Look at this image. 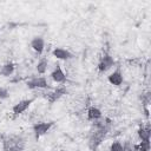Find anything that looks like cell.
I'll return each instance as SVG.
<instances>
[{
  "label": "cell",
  "mask_w": 151,
  "mask_h": 151,
  "mask_svg": "<svg viewBox=\"0 0 151 151\" xmlns=\"http://www.w3.org/2000/svg\"><path fill=\"white\" fill-rule=\"evenodd\" d=\"M107 81L113 86H120L124 83V76L119 67H117L110 76H107Z\"/></svg>",
  "instance_id": "9"
},
{
  "label": "cell",
  "mask_w": 151,
  "mask_h": 151,
  "mask_svg": "<svg viewBox=\"0 0 151 151\" xmlns=\"http://www.w3.org/2000/svg\"><path fill=\"white\" fill-rule=\"evenodd\" d=\"M114 64H116L114 58H113L109 52H104L103 55L100 57V59H99V61H98V66H97L99 74L107 72L112 66H114Z\"/></svg>",
  "instance_id": "2"
},
{
  "label": "cell",
  "mask_w": 151,
  "mask_h": 151,
  "mask_svg": "<svg viewBox=\"0 0 151 151\" xmlns=\"http://www.w3.org/2000/svg\"><path fill=\"white\" fill-rule=\"evenodd\" d=\"M150 140H140L138 144H133V151H150Z\"/></svg>",
  "instance_id": "15"
},
{
  "label": "cell",
  "mask_w": 151,
  "mask_h": 151,
  "mask_svg": "<svg viewBox=\"0 0 151 151\" xmlns=\"http://www.w3.org/2000/svg\"><path fill=\"white\" fill-rule=\"evenodd\" d=\"M29 47L35 52L38 53L39 55L42 54L44 50H45V40L40 35H37V37H33L29 41Z\"/></svg>",
  "instance_id": "7"
},
{
  "label": "cell",
  "mask_w": 151,
  "mask_h": 151,
  "mask_svg": "<svg viewBox=\"0 0 151 151\" xmlns=\"http://www.w3.org/2000/svg\"><path fill=\"white\" fill-rule=\"evenodd\" d=\"M9 98V90L7 87L0 86V100H6Z\"/></svg>",
  "instance_id": "17"
},
{
  "label": "cell",
  "mask_w": 151,
  "mask_h": 151,
  "mask_svg": "<svg viewBox=\"0 0 151 151\" xmlns=\"http://www.w3.org/2000/svg\"><path fill=\"white\" fill-rule=\"evenodd\" d=\"M53 126H54V122L53 120H51V122H38V123L33 124L32 130H33L35 139H39L40 137L45 136Z\"/></svg>",
  "instance_id": "3"
},
{
  "label": "cell",
  "mask_w": 151,
  "mask_h": 151,
  "mask_svg": "<svg viewBox=\"0 0 151 151\" xmlns=\"http://www.w3.org/2000/svg\"><path fill=\"white\" fill-rule=\"evenodd\" d=\"M110 151H125V149H124V145L122 142L114 140L110 145Z\"/></svg>",
  "instance_id": "16"
},
{
  "label": "cell",
  "mask_w": 151,
  "mask_h": 151,
  "mask_svg": "<svg viewBox=\"0 0 151 151\" xmlns=\"http://www.w3.org/2000/svg\"><path fill=\"white\" fill-rule=\"evenodd\" d=\"M87 120L90 122H97L100 120L103 117V112L100 109H98L97 106H90L87 109Z\"/></svg>",
  "instance_id": "11"
},
{
  "label": "cell",
  "mask_w": 151,
  "mask_h": 151,
  "mask_svg": "<svg viewBox=\"0 0 151 151\" xmlns=\"http://www.w3.org/2000/svg\"><path fill=\"white\" fill-rule=\"evenodd\" d=\"M34 101V98H28V99H22L20 101H18L17 104H14L12 106V112L14 116H20L22 114L29 106Z\"/></svg>",
  "instance_id": "6"
},
{
  "label": "cell",
  "mask_w": 151,
  "mask_h": 151,
  "mask_svg": "<svg viewBox=\"0 0 151 151\" xmlns=\"http://www.w3.org/2000/svg\"><path fill=\"white\" fill-rule=\"evenodd\" d=\"M32 151H40V150H32Z\"/></svg>",
  "instance_id": "19"
},
{
  "label": "cell",
  "mask_w": 151,
  "mask_h": 151,
  "mask_svg": "<svg viewBox=\"0 0 151 151\" xmlns=\"http://www.w3.org/2000/svg\"><path fill=\"white\" fill-rule=\"evenodd\" d=\"M4 151H24L25 138L21 134H1Z\"/></svg>",
  "instance_id": "1"
},
{
  "label": "cell",
  "mask_w": 151,
  "mask_h": 151,
  "mask_svg": "<svg viewBox=\"0 0 151 151\" xmlns=\"http://www.w3.org/2000/svg\"><path fill=\"white\" fill-rule=\"evenodd\" d=\"M66 93H67V88H66V86H64V85H59V86H57L54 90L47 92L44 97H45V99H46L50 104H53V103L58 101L61 97H64Z\"/></svg>",
  "instance_id": "5"
},
{
  "label": "cell",
  "mask_w": 151,
  "mask_h": 151,
  "mask_svg": "<svg viewBox=\"0 0 151 151\" xmlns=\"http://www.w3.org/2000/svg\"><path fill=\"white\" fill-rule=\"evenodd\" d=\"M59 151H68V150H65V149H61V150H59Z\"/></svg>",
  "instance_id": "18"
},
{
  "label": "cell",
  "mask_w": 151,
  "mask_h": 151,
  "mask_svg": "<svg viewBox=\"0 0 151 151\" xmlns=\"http://www.w3.org/2000/svg\"><path fill=\"white\" fill-rule=\"evenodd\" d=\"M52 55L59 60H70L73 58V54L66 50V48H63V47H55L53 51H52Z\"/></svg>",
  "instance_id": "10"
},
{
  "label": "cell",
  "mask_w": 151,
  "mask_h": 151,
  "mask_svg": "<svg viewBox=\"0 0 151 151\" xmlns=\"http://www.w3.org/2000/svg\"><path fill=\"white\" fill-rule=\"evenodd\" d=\"M26 86L29 90H46L50 88V84L45 77H32L26 81Z\"/></svg>",
  "instance_id": "4"
},
{
  "label": "cell",
  "mask_w": 151,
  "mask_h": 151,
  "mask_svg": "<svg viewBox=\"0 0 151 151\" xmlns=\"http://www.w3.org/2000/svg\"><path fill=\"white\" fill-rule=\"evenodd\" d=\"M50 76H51V79L57 84H64L66 81V79H67L65 72L63 71V68H61V66L59 64H57V66L54 67V70L51 72Z\"/></svg>",
  "instance_id": "8"
},
{
  "label": "cell",
  "mask_w": 151,
  "mask_h": 151,
  "mask_svg": "<svg viewBox=\"0 0 151 151\" xmlns=\"http://www.w3.org/2000/svg\"><path fill=\"white\" fill-rule=\"evenodd\" d=\"M137 136L139 138V140H150V136H151V130H150V125L147 124L146 126L140 125L137 130Z\"/></svg>",
  "instance_id": "13"
},
{
  "label": "cell",
  "mask_w": 151,
  "mask_h": 151,
  "mask_svg": "<svg viewBox=\"0 0 151 151\" xmlns=\"http://www.w3.org/2000/svg\"><path fill=\"white\" fill-rule=\"evenodd\" d=\"M47 68H48V60H47V58L42 57V58L38 61V64H37V66H35V70H37V72H38L39 74H45V73L47 72Z\"/></svg>",
  "instance_id": "14"
},
{
  "label": "cell",
  "mask_w": 151,
  "mask_h": 151,
  "mask_svg": "<svg viewBox=\"0 0 151 151\" xmlns=\"http://www.w3.org/2000/svg\"><path fill=\"white\" fill-rule=\"evenodd\" d=\"M14 70H15V65L12 61L0 64V76L1 77H11L14 73Z\"/></svg>",
  "instance_id": "12"
}]
</instances>
